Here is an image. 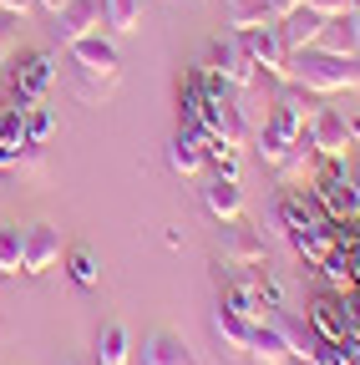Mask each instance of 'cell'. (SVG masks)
Masks as SVG:
<instances>
[{"instance_id":"6da1fadb","label":"cell","mask_w":360,"mask_h":365,"mask_svg":"<svg viewBox=\"0 0 360 365\" xmlns=\"http://www.w3.org/2000/svg\"><path fill=\"white\" fill-rule=\"evenodd\" d=\"M71 51V97L86 102V107H102L112 91L122 86V56H117V46L97 31V36H86L76 46H66Z\"/></svg>"},{"instance_id":"7a4b0ae2","label":"cell","mask_w":360,"mask_h":365,"mask_svg":"<svg viewBox=\"0 0 360 365\" xmlns=\"http://www.w3.org/2000/svg\"><path fill=\"white\" fill-rule=\"evenodd\" d=\"M284 81H294L309 97H340V91H360V61L330 56L320 46H309V51H289Z\"/></svg>"},{"instance_id":"3957f363","label":"cell","mask_w":360,"mask_h":365,"mask_svg":"<svg viewBox=\"0 0 360 365\" xmlns=\"http://www.w3.org/2000/svg\"><path fill=\"white\" fill-rule=\"evenodd\" d=\"M218 304H229L234 314L244 319H274L284 304H279V284L269 279V274L259 264H229V279H223V299Z\"/></svg>"},{"instance_id":"277c9868","label":"cell","mask_w":360,"mask_h":365,"mask_svg":"<svg viewBox=\"0 0 360 365\" xmlns=\"http://www.w3.org/2000/svg\"><path fill=\"white\" fill-rule=\"evenodd\" d=\"M51 81H56V61H51V51H31V56H21L16 71H11V107H16V112L36 107V102L51 91Z\"/></svg>"},{"instance_id":"5b68a950","label":"cell","mask_w":360,"mask_h":365,"mask_svg":"<svg viewBox=\"0 0 360 365\" xmlns=\"http://www.w3.org/2000/svg\"><path fill=\"white\" fill-rule=\"evenodd\" d=\"M208 66H213L223 81H229V86H239V91L259 81V66H254V56L244 51V36H239V31L218 36V41L208 46Z\"/></svg>"},{"instance_id":"8992f818","label":"cell","mask_w":360,"mask_h":365,"mask_svg":"<svg viewBox=\"0 0 360 365\" xmlns=\"http://www.w3.org/2000/svg\"><path fill=\"white\" fill-rule=\"evenodd\" d=\"M314 198H320V208H325L330 223L335 218H360V182L340 163H330V173L320 178V188H314Z\"/></svg>"},{"instance_id":"52a82bcc","label":"cell","mask_w":360,"mask_h":365,"mask_svg":"<svg viewBox=\"0 0 360 365\" xmlns=\"http://www.w3.org/2000/svg\"><path fill=\"white\" fill-rule=\"evenodd\" d=\"M239 36H244V51L254 56V66L284 81V66H289V46H284V36H279V21H269V26H254V31H239Z\"/></svg>"},{"instance_id":"ba28073f","label":"cell","mask_w":360,"mask_h":365,"mask_svg":"<svg viewBox=\"0 0 360 365\" xmlns=\"http://www.w3.org/2000/svg\"><path fill=\"white\" fill-rule=\"evenodd\" d=\"M309 137H314V153H320L325 163H345V153L355 148L350 127H345V112H335V107H320L309 117Z\"/></svg>"},{"instance_id":"9c48e42d","label":"cell","mask_w":360,"mask_h":365,"mask_svg":"<svg viewBox=\"0 0 360 365\" xmlns=\"http://www.w3.org/2000/svg\"><path fill=\"white\" fill-rule=\"evenodd\" d=\"M107 26V0H71V6L56 16V36L61 46H76L86 36H97Z\"/></svg>"},{"instance_id":"30bf717a","label":"cell","mask_w":360,"mask_h":365,"mask_svg":"<svg viewBox=\"0 0 360 365\" xmlns=\"http://www.w3.org/2000/svg\"><path fill=\"white\" fill-rule=\"evenodd\" d=\"M56 264H61V228H51V223H31V228H26L21 274H51Z\"/></svg>"},{"instance_id":"8fae6325","label":"cell","mask_w":360,"mask_h":365,"mask_svg":"<svg viewBox=\"0 0 360 365\" xmlns=\"http://www.w3.org/2000/svg\"><path fill=\"white\" fill-rule=\"evenodd\" d=\"M309 330L320 335V340H330V345H345L350 340V304H345V294H320L309 304Z\"/></svg>"},{"instance_id":"7c38bea8","label":"cell","mask_w":360,"mask_h":365,"mask_svg":"<svg viewBox=\"0 0 360 365\" xmlns=\"http://www.w3.org/2000/svg\"><path fill=\"white\" fill-rule=\"evenodd\" d=\"M218 254H223V264H264V239L244 218H229L218 228Z\"/></svg>"},{"instance_id":"4fadbf2b","label":"cell","mask_w":360,"mask_h":365,"mask_svg":"<svg viewBox=\"0 0 360 365\" xmlns=\"http://www.w3.org/2000/svg\"><path fill=\"white\" fill-rule=\"evenodd\" d=\"M208 330H213L218 350L229 355V360H244V355H249V335H254V319L234 314L229 304H218V309H213V319H208Z\"/></svg>"},{"instance_id":"5bb4252c","label":"cell","mask_w":360,"mask_h":365,"mask_svg":"<svg viewBox=\"0 0 360 365\" xmlns=\"http://www.w3.org/2000/svg\"><path fill=\"white\" fill-rule=\"evenodd\" d=\"M203 213H208V218H218V223L244 218V188H239V178L213 173V178L203 182Z\"/></svg>"},{"instance_id":"9a60e30c","label":"cell","mask_w":360,"mask_h":365,"mask_svg":"<svg viewBox=\"0 0 360 365\" xmlns=\"http://www.w3.org/2000/svg\"><path fill=\"white\" fill-rule=\"evenodd\" d=\"M244 360H254V365H289V340L279 330V319H259L254 335H249V355Z\"/></svg>"},{"instance_id":"2e32d148","label":"cell","mask_w":360,"mask_h":365,"mask_svg":"<svg viewBox=\"0 0 360 365\" xmlns=\"http://www.w3.org/2000/svg\"><path fill=\"white\" fill-rule=\"evenodd\" d=\"M168 168H173L178 178H198V173L208 168L203 137H198V132H188V127H178V132H173V143H168Z\"/></svg>"},{"instance_id":"e0dca14e","label":"cell","mask_w":360,"mask_h":365,"mask_svg":"<svg viewBox=\"0 0 360 365\" xmlns=\"http://www.w3.org/2000/svg\"><path fill=\"white\" fill-rule=\"evenodd\" d=\"M143 365H198L193 360V350L183 345V335H173V330H153V335H143Z\"/></svg>"},{"instance_id":"ac0fdd59","label":"cell","mask_w":360,"mask_h":365,"mask_svg":"<svg viewBox=\"0 0 360 365\" xmlns=\"http://www.w3.org/2000/svg\"><path fill=\"white\" fill-rule=\"evenodd\" d=\"M320 31H325V16H320V11H309V6L289 11V16L279 21V36H284L289 51H309V46L320 41Z\"/></svg>"},{"instance_id":"d6986e66","label":"cell","mask_w":360,"mask_h":365,"mask_svg":"<svg viewBox=\"0 0 360 365\" xmlns=\"http://www.w3.org/2000/svg\"><path fill=\"white\" fill-rule=\"evenodd\" d=\"M279 223L294 234V228H320V223H330V218H325V208H320V198H314V193H284V198H279Z\"/></svg>"},{"instance_id":"ffe728a7","label":"cell","mask_w":360,"mask_h":365,"mask_svg":"<svg viewBox=\"0 0 360 365\" xmlns=\"http://www.w3.org/2000/svg\"><path fill=\"white\" fill-rule=\"evenodd\" d=\"M97 365H132V335H127V325L107 319V325L97 330Z\"/></svg>"},{"instance_id":"44dd1931","label":"cell","mask_w":360,"mask_h":365,"mask_svg":"<svg viewBox=\"0 0 360 365\" xmlns=\"http://www.w3.org/2000/svg\"><path fill=\"white\" fill-rule=\"evenodd\" d=\"M274 11L269 0H229V31H254V26H269Z\"/></svg>"},{"instance_id":"7402d4cb","label":"cell","mask_w":360,"mask_h":365,"mask_svg":"<svg viewBox=\"0 0 360 365\" xmlns=\"http://www.w3.org/2000/svg\"><path fill=\"white\" fill-rule=\"evenodd\" d=\"M21 254H26V228L0 223V274H21Z\"/></svg>"},{"instance_id":"603a6c76","label":"cell","mask_w":360,"mask_h":365,"mask_svg":"<svg viewBox=\"0 0 360 365\" xmlns=\"http://www.w3.org/2000/svg\"><path fill=\"white\" fill-rule=\"evenodd\" d=\"M21 117H26V143H31V148H41V143H46V137L56 132V122H51V112H46V107H41V102H36V107H26Z\"/></svg>"},{"instance_id":"cb8c5ba5","label":"cell","mask_w":360,"mask_h":365,"mask_svg":"<svg viewBox=\"0 0 360 365\" xmlns=\"http://www.w3.org/2000/svg\"><path fill=\"white\" fill-rule=\"evenodd\" d=\"M66 274L81 284V289H92L97 279H102V269H97V259L86 254V249H76V254H66Z\"/></svg>"},{"instance_id":"d4e9b609","label":"cell","mask_w":360,"mask_h":365,"mask_svg":"<svg viewBox=\"0 0 360 365\" xmlns=\"http://www.w3.org/2000/svg\"><path fill=\"white\" fill-rule=\"evenodd\" d=\"M107 26H112L117 36L138 31V0H107Z\"/></svg>"},{"instance_id":"484cf974","label":"cell","mask_w":360,"mask_h":365,"mask_svg":"<svg viewBox=\"0 0 360 365\" xmlns=\"http://www.w3.org/2000/svg\"><path fill=\"white\" fill-rule=\"evenodd\" d=\"M320 269H325V274H330V284H335V289H340V294H345V289H350V284H355V279H350V254H345V259H340V249H335V254H330V259H325V264H320Z\"/></svg>"},{"instance_id":"4316f807","label":"cell","mask_w":360,"mask_h":365,"mask_svg":"<svg viewBox=\"0 0 360 365\" xmlns=\"http://www.w3.org/2000/svg\"><path fill=\"white\" fill-rule=\"evenodd\" d=\"M299 6H309V11H320L325 21H335V16H345L355 0H299Z\"/></svg>"},{"instance_id":"83f0119b","label":"cell","mask_w":360,"mask_h":365,"mask_svg":"<svg viewBox=\"0 0 360 365\" xmlns=\"http://www.w3.org/2000/svg\"><path fill=\"white\" fill-rule=\"evenodd\" d=\"M325 365H360V350H355V345H330Z\"/></svg>"},{"instance_id":"f1b7e54d","label":"cell","mask_w":360,"mask_h":365,"mask_svg":"<svg viewBox=\"0 0 360 365\" xmlns=\"http://www.w3.org/2000/svg\"><path fill=\"white\" fill-rule=\"evenodd\" d=\"M0 11H6V16H16V21H26V16L36 11V0H0Z\"/></svg>"},{"instance_id":"f546056e","label":"cell","mask_w":360,"mask_h":365,"mask_svg":"<svg viewBox=\"0 0 360 365\" xmlns=\"http://www.w3.org/2000/svg\"><path fill=\"white\" fill-rule=\"evenodd\" d=\"M345 26H350V46H355V61H360V6L345 11Z\"/></svg>"},{"instance_id":"4dcf8cb0","label":"cell","mask_w":360,"mask_h":365,"mask_svg":"<svg viewBox=\"0 0 360 365\" xmlns=\"http://www.w3.org/2000/svg\"><path fill=\"white\" fill-rule=\"evenodd\" d=\"M269 11H274V21H284L289 11H299V0H269Z\"/></svg>"},{"instance_id":"1f68e13d","label":"cell","mask_w":360,"mask_h":365,"mask_svg":"<svg viewBox=\"0 0 360 365\" xmlns=\"http://www.w3.org/2000/svg\"><path fill=\"white\" fill-rule=\"evenodd\" d=\"M36 6H41V11H51V16H61V11L71 6V0H36Z\"/></svg>"},{"instance_id":"d6a6232c","label":"cell","mask_w":360,"mask_h":365,"mask_svg":"<svg viewBox=\"0 0 360 365\" xmlns=\"http://www.w3.org/2000/svg\"><path fill=\"white\" fill-rule=\"evenodd\" d=\"M345 127H350V143H360V112H345Z\"/></svg>"},{"instance_id":"836d02e7","label":"cell","mask_w":360,"mask_h":365,"mask_svg":"<svg viewBox=\"0 0 360 365\" xmlns=\"http://www.w3.org/2000/svg\"><path fill=\"white\" fill-rule=\"evenodd\" d=\"M355 182H360V178H355Z\"/></svg>"}]
</instances>
